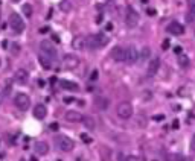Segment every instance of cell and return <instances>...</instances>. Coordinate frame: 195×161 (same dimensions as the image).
Segmentation results:
<instances>
[{"instance_id": "obj_17", "label": "cell", "mask_w": 195, "mask_h": 161, "mask_svg": "<svg viewBox=\"0 0 195 161\" xmlns=\"http://www.w3.org/2000/svg\"><path fill=\"white\" fill-rule=\"evenodd\" d=\"M46 114H47V109H46L44 105H41V104L35 105V108H34V116H35L38 120H43V119L46 117Z\"/></svg>"}, {"instance_id": "obj_11", "label": "cell", "mask_w": 195, "mask_h": 161, "mask_svg": "<svg viewBox=\"0 0 195 161\" xmlns=\"http://www.w3.org/2000/svg\"><path fill=\"white\" fill-rule=\"evenodd\" d=\"M168 32L169 34H172V35H181V34H184V26L183 24H180L178 21H171L169 24H168Z\"/></svg>"}, {"instance_id": "obj_12", "label": "cell", "mask_w": 195, "mask_h": 161, "mask_svg": "<svg viewBox=\"0 0 195 161\" xmlns=\"http://www.w3.org/2000/svg\"><path fill=\"white\" fill-rule=\"evenodd\" d=\"M159 67H160V59L159 58H153V59L149 61V64H148L146 74H148V76H154V74H157Z\"/></svg>"}, {"instance_id": "obj_48", "label": "cell", "mask_w": 195, "mask_h": 161, "mask_svg": "<svg viewBox=\"0 0 195 161\" xmlns=\"http://www.w3.org/2000/svg\"><path fill=\"white\" fill-rule=\"evenodd\" d=\"M0 104H2V94H0Z\"/></svg>"}, {"instance_id": "obj_25", "label": "cell", "mask_w": 195, "mask_h": 161, "mask_svg": "<svg viewBox=\"0 0 195 161\" xmlns=\"http://www.w3.org/2000/svg\"><path fill=\"white\" fill-rule=\"evenodd\" d=\"M166 160L168 161H184L186 158L178 155V154H171V155H166Z\"/></svg>"}, {"instance_id": "obj_7", "label": "cell", "mask_w": 195, "mask_h": 161, "mask_svg": "<svg viewBox=\"0 0 195 161\" xmlns=\"http://www.w3.org/2000/svg\"><path fill=\"white\" fill-rule=\"evenodd\" d=\"M79 66V58L75 55H64L63 58V67L66 70H75Z\"/></svg>"}, {"instance_id": "obj_3", "label": "cell", "mask_w": 195, "mask_h": 161, "mask_svg": "<svg viewBox=\"0 0 195 161\" xmlns=\"http://www.w3.org/2000/svg\"><path fill=\"white\" fill-rule=\"evenodd\" d=\"M55 144L63 152H70L72 149H73V146H75L73 140H72L70 137H67V135H56L55 137Z\"/></svg>"}, {"instance_id": "obj_47", "label": "cell", "mask_w": 195, "mask_h": 161, "mask_svg": "<svg viewBox=\"0 0 195 161\" xmlns=\"http://www.w3.org/2000/svg\"><path fill=\"white\" fill-rule=\"evenodd\" d=\"M12 2H14V3H17V2H20V0H12Z\"/></svg>"}, {"instance_id": "obj_23", "label": "cell", "mask_w": 195, "mask_h": 161, "mask_svg": "<svg viewBox=\"0 0 195 161\" xmlns=\"http://www.w3.org/2000/svg\"><path fill=\"white\" fill-rule=\"evenodd\" d=\"M178 64L183 67V69H186V67H189V58L186 56V55H178Z\"/></svg>"}, {"instance_id": "obj_39", "label": "cell", "mask_w": 195, "mask_h": 161, "mask_svg": "<svg viewBox=\"0 0 195 161\" xmlns=\"http://www.w3.org/2000/svg\"><path fill=\"white\" fill-rule=\"evenodd\" d=\"M64 102L66 104H72V102H75V97H64Z\"/></svg>"}, {"instance_id": "obj_40", "label": "cell", "mask_w": 195, "mask_h": 161, "mask_svg": "<svg viewBox=\"0 0 195 161\" xmlns=\"http://www.w3.org/2000/svg\"><path fill=\"white\" fill-rule=\"evenodd\" d=\"M111 29H113V23H107L105 31H111Z\"/></svg>"}, {"instance_id": "obj_43", "label": "cell", "mask_w": 195, "mask_h": 161, "mask_svg": "<svg viewBox=\"0 0 195 161\" xmlns=\"http://www.w3.org/2000/svg\"><path fill=\"white\" fill-rule=\"evenodd\" d=\"M52 40L55 41V43H60V38H58L56 35H53V36H52Z\"/></svg>"}, {"instance_id": "obj_2", "label": "cell", "mask_w": 195, "mask_h": 161, "mask_svg": "<svg viewBox=\"0 0 195 161\" xmlns=\"http://www.w3.org/2000/svg\"><path fill=\"white\" fill-rule=\"evenodd\" d=\"M9 26H11L12 32H16V34H21L24 31V21L17 12L9 14Z\"/></svg>"}, {"instance_id": "obj_18", "label": "cell", "mask_w": 195, "mask_h": 161, "mask_svg": "<svg viewBox=\"0 0 195 161\" xmlns=\"http://www.w3.org/2000/svg\"><path fill=\"white\" fill-rule=\"evenodd\" d=\"M60 85H61V88L64 90H70V91H78V84H75V82H72V81H67V79H61L60 81Z\"/></svg>"}, {"instance_id": "obj_5", "label": "cell", "mask_w": 195, "mask_h": 161, "mask_svg": "<svg viewBox=\"0 0 195 161\" xmlns=\"http://www.w3.org/2000/svg\"><path fill=\"white\" fill-rule=\"evenodd\" d=\"M14 105L20 109V111H28L31 107V97L24 93H17L14 97Z\"/></svg>"}, {"instance_id": "obj_16", "label": "cell", "mask_w": 195, "mask_h": 161, "mask_svg": "<svg viewBox=\"0 0 195 161\" xmlns=\"http://www.w3.org/2000/svg\"><path fill=\"white\" fill-rule=\"evenodd\" d=\"M34 149H35V154H38V155H47V152H49V144L46 143V142H37Z\"/></svg>"}, {"instance_id": "obj_41", "label": "cell", "mask_w": 195, "mask_h": 161, "mask_svg": "<svg viewBox=\"0 0 195 161\" xmlns=\"http://www.w3.org/2000/svg\"><path fill=\"white\" fill-rule=\"evenodd\" d=\"M174 52H175V53H178V55H181V47H180V46H177V47L174 49Z\"/></svg>"}, {"instance_id": "obj_13", "label": "cell", "mask_w": 195, "mask_h": 161, "mask_svg": "<svg viewBox=\"0 0 195 161\" xmlns=\"http://www.w3.org/2000/svg\"><path fill=\"white\" fill-rule=\"evenodd\" d=\"M14 79L17 81L18 84H26L29 81V73L24 69H18L17 72H16V74H14Z\"/></svg>"}, {"instance_id": "obj_4", "label": "cell", "mask_w": 195, "mask_h": 161, "mask_svg": "<svg viewBox=\"0 0 195 161\" xmlns=\"http://www.w3.org/2000/svg\"><path fill=\"white\" fill-rule=\"evenodd\" d=\"M40 53L44 55V56H47V58H51L52 61L56 59V49H55V46H53L51 41H47V40H44V41H41L40 43Z\"/></svg>"}, {"instance_id": "obj_35", "label": "cell", "mask_w": 195, "mask_h": 161, "mask_svg": "<svg viewBox=\"0 0 195 161\" xmlns=\"http://www.w3.org/2000/svg\"><path fill=\"white\" fill-rule=\"evenodd\" d=\"M49 128H51L52 131H58V129H60V125H58L56 122H53V123H51V126H49Z\"/></svg>"}, {"instance_id": "obj_33", "label": "cell", "mask_w": 195, "mask_h": 161, "mask_svg": "<svg viewBox=\"0 0 195 161\" xmlns=\"http://www.w3.org/2000/svg\"><path fill=\"white\" fill-rule=\"evenodd\" d=\"M162 49H163V50H168V49H169V40H165V41H163Z\"/></svg>"}, {"instance_id": "obj_6", "label": "cell", "mask_w": 195, "mask_h": 161, "mask_svg": "<svg viewBox=\"0 0 195 161\" xmlns=\"http://www.w3.org/2000/svg\"><path fill=\"white\" fill-rule=\"evenodd\" d=\"M116 112H117V116H119L121 119L128 120V119L133 116V107H131L130 102H121V104L117 105V108H116Z\"/></svg>"}, {"instance_id": "obj_42", "label": "cell", "mask_w": 195, "mask_h": 161, "mask_svg": "<svg viewBox=\"0 0 195 161\" xmlns=\"http://www.w3.org/2000/svg\"><path fill=\"white\" fill-rule=\"evenodd\" d=\"M2 47H3V49H8V41H6V40L2 43Z\"/></svg>"}, {"instance_id": "obj_46", "label": "cell", "mask_w": 195, "mask_h": 161, "mask_svg": "<svg viewBox=\"0 0 195 161\" xmlns=\"http://www.w3.org/2000/svg\"><path fill=\"white\" fill-rule=\"evenodd\" d=\"M140 2H142V3H146V2H148V0H140Z\"/></svg>"}, {"instance_id": "obj_45", "label": "cell", "mask_w": 195, "mask_h": 161, "mask_svg": "<svg viewBox=\"0 0 195 161\" xmlns=\"http://www.w3.org/2000/svg\"><path fill=\"white\" fill-rule=\"evenodd\" d=\"M29 161H38V160H37V157H31V160Z\"/></svg>"}, {"instance_id": "obj_36", "label": "cell", "mask_w": 195, "mask_h": 161, "mask_svg": "<svg viewBox=\"0 0 195 161\" xmlns=\"http://www.w3.org/2000/svg\"><path fill=\"white\" fill-rule=\"evenodd\" d=\"M124 161H139L136 157H133V155H130V157H125Z\"/></svg>"}, {"instance_id": "obj_9", "label": "cell", "mask_w": 195, "mask_h": 161, "mask_svg": "<svg viewBox=\"0 0 195 161\" xmlns=\"http://www.w3.org/2000/svg\"><path fill=\"white\" fill-rule=\"evenodd\" d=\"M125 23H126L128 28H134V26H137V23H139V14H137L133 8H128V9H126Z\"/></svg>"}, {"instance_id": "obj_26", "label": "cell", "mask_w": 195, "mask_h": 161, "mask_svg": "<svg viewBox=\"0 0 195 161\" xmlns=\"http://www.w3.org/2000/svg\"><path fill=\"white\" fill-rule=\"evenodd\" d=\"M21 9H23V14H24V17H31V15H32V6H31V5H28V3H26V5H24Z\"/></svg>"}, {"instance_id": "obj_24", "label": "cell", "mask_w": 195, "mask_h": 161, "mask_svg": "<svg viewBox=\"0 0 195 161\" xmlns=\"http://www.w3.org/2000/svg\"><path fill=\"white\" fill-rule=\"evenodd\" d=\"M60 8H61L64 12H69V11L72 9V3L69 2V0H63V2L60 3Z\"/></svg>"}, {"instance_id": "obj_37", "label": "cell", "mask_w": 195, "mask_h": 161, "mask_svg": "<svg viewBox=\"0 0 195 161\" xmlns=\"http://www.w3.org/2000/svg\"><path fill=\"white\" fill-rule=\"evenodd\" d=\"M47 32H51L47 26H44V28H41V29H40V34H47Z\"/></svg>"}, {"instance_id": "obj_21", "label": "cell", "mask_w": 195, "mask_h": 161, "mask_svg": "<svg viewBox=\"0 0 195 161\" xmlns=\"http://www.w3.org/2000/svg\"><path fill=\"white\" fill-rule=\"evenodd\" d=\"M72 47L76 49V50H82L86 46H84V36H76L73 41H72Z\"/></svg>"}, {"instance_id": "obj_29", "label": "cell", "mask_w": 195, "mask_h": 161, "mask_svg": "<svg viewBox=\"0 0 195 161\" xmlns=\"http://www.w3.org/2000/svg\"><path fill=\"white\" fill-rule=\"evenodd\" d=\"M11 52H12V55H17L18 52H20V46H18L17 43H12V46H11Z\"/></svg>"}, {"instance_id": "obj_15", "label": "cell", "mask_w": 195, "mask_h": 161, "mask_svg": "<svg viewBox=\"0 0 195 161\" xmlns=\"http://www.w3.org/2000/svg\"><path fill=\"white\" fill-rule=\"evenodd\" d=\"M137 58H139V53H137L136 47H133V46H128V47H126V62L133 64L134 61H137Z\"/></svg>"}, {"instance_id": "obj_32", "label": "cell", "mask_w": 195, "mask_h": 161, "mask_svg": "<svg viewBox=\"0 0 195 161\" xmlns=\"http://www.w3.org/2000/svg\"><path fill=\"white\" fill-rule=\"evenodd\" d=\"M153 119H154L156 122H163V120H165V116H163V114H156Z\"/></svg>"}, {"instance_id": "obj_44", "label": "cell", "mask_w": 195, "mask_h": 161, "mask_svg": "<svg viewBox=\"0 0 195 161\" xmlns=\"http://www.w3.org/2000/svg\"><path fill=\"white\" fill-rule=\"evenodd\" d=\"M148 14H149V15H154L156 11H154V9H148Z\"/></svg>"}, {"instance_id": "obj_38", "label": "cell", "mask_w": 195, "mask_h": 161, "mask_svg": "<svg viewBox=\"0 0 195 161\" xmlns=\"http://www.w3.org/2000/svg\"><path fill=\"white\" fill-rule=\"evenodd\" d=\"M191 149H192V150H195V134L192 135V140H191Z\"/></svg>"}, {"instance_id": "obj_10", "label": "cell", "mask_w": 195, "mask_h": 161, "mask_svg": "<svg viewBox=\"0 0 195 161\" xmlns=\"http://www.w3.org/2000/svg\"><path fill=\"white\" fill-rule=\"evenodd\" d=\"M64 117H66V120H67L69 123H79V122H82V119H84V116H82L81 112L75 111V109H69Z\"/></svg>"}, {"instance_id": "obj_1", "label": "cell", "mask_w": 195, "mask_h": 161, "mask_svg": "<svg viewBox=\"0 0 195 161\" xmlns=\"http://www.w3.org/2000/svg\"><path fill=\"white\" fill-rule=\"evenodd\" d=\"M108 43V38L104 34H95V35H87L84 36V46L87 49H101Z\"/></svg>"}, {"instance_id": "obj_14", "label": "cell", "mask_w": 195, "mask_h": 161, "mask_svg": "<svg viewBox=\"0 0 195 161\" xmlns=\"http://www.w3.org/2000/svg\"><path fill=\"white\" fill-rule=\"evenodd\" d=\"M110 105V100L104 97V96H96L95 97V107L98 108V109H101V111H105L107 108Z\"/></svg>"}, {"instance_id": "obj_30", "label": "cell", "mask_w": 195, "mask_h": 161, "mask_svg": "<svg viewBox=\"0 0 195 161\" xmlns=\"http://www.w3.org/2000/svg\"><path fill=\"white\" fill-rule=\"evenodd\" d=\"M149 53H151V49H149V47H143V50H142V59L148 58V56H149Z\"/></svg>"}, {"instance_id": "obj_27", "label": "cell", "mask_w": 195, "mask_h": 161, "mask_svg": "<svg viewBox=\"0 0 195 161\" xmlns=\"http://www.w3.org/2000/svg\"><path fill=\"white\" fill-rule=\"evenodd\" d=\"M81 140H82L86 144H90L91 142H93V140H91V137H90V135H87V134H81Z\"/></svg>"}, {"instance_id": "obj_31", "label": "cell", "mask_w": 195, "mask_h": 161, "mask_svg": "<svg viewBox=\"0 0 195 161\" xmlns=\"http://www.w3.org/2000/svg\"><path fill=\"white\" fill-rule=\"evenodd\" d=\"M189 18H192L191 21H194V20H195V5H192V6H191V11H189Z\"/></svg>"}, {"instance_id": "obj_20", "label": "cell", "mask_w": 195, "mask_h": 161, "mask_svg": "<svg viewBox=\"0 0 195 161\" xmlns=\"http://www.w3.org/2000/svg\"><path fill=\"white\" fill-rule=\"evenodd\" d=\"M82 125L86 126V129L93 131V129L96 128V122H95L93 117H90V116H84V119H82Z\"/></svg>"}, {"instance_id": "obj_34", "label": "cell", "mask_w": 195, "mask_h": 161, "mask_svg": "<svg viewBox=\"0 0 195 161\" xmlns=\"http://www.w3.org/2000/svg\"><path fill=\"white\" fill-rule=\"evenodd\" d=\"M178 128H180V122H178L177 119H174V120H172V129L175 131V129H178Z\"/></svg>"}, {"instance_id": "obj_28", "label": "cell", "mask_w": 195, "mask_h": 161, "mask_svg": "<svg viewBox=\"0 0 195 161\" xmlns=\"http://www.w3.org/2000/svg\"><path fill=\"white\" fill-rule=\"evenodd\" d=\"M98 78H99V72H98V70H93L91 74H90V81H91V82H96Z\"/></svg>"}, {"instance_id": "obj_8", "label": "cell", "mask_w": 195, "mask_h": 161, "mask_svg": "<svg viewBox=\"0 0 195 161\" xmlns=\"http://www.w3.org/2000/svg\"><path fill=\"white\" fill-rule=\"evenodd\" d=\"M111 58L117 62H126V47H122V46H116L111 49Z\"/></svg>"}, {"instance_id": "obj_50", "label": "cell", "mask_w": 195, "mask_h": 161, "mask_svg": "<svg viewBox=\"0 0 195 161\" xmlns=\"http://www.w3.org/2000/svg\"><path fill=\"white\" fill-rule=\"evenodd\" d=\"M0 17H2V12H0Z\"/></svg>"}, {"instance_id": "obj_22", "label": "cell", "mask_w": 195, "mask_h": 161, "mask_svg": "<svg viewBox=\"0 0 195 161\" xmlns=\"http://www.w3.org/2000/svg\"><path fill=\"white\" fill-rule=\"evenodd\" d=\"M110 157H111L110 149L105 147V146H102L101 147V158H102V161H110Z\"/></svg>"}, {"instance_id": "obj_19", "label": "cell", "mask_w": 195, "mask_h": 161, "mask_svg": "<svg viewBox=\"0 0 195 161\" xmlns=\"http://www.w3.org/2000/svg\"><path fill=\"white\" fill-rule=\"evenodd\" d=\"M38 61H40V64L46 69V70H49V69H52V64L53 61L51 59V58H47V56H44V55L40 53V56H38Z\"/></svg>"}, {"instance_id": "obj_49", "label": "cell", "mask_w": 195, "mask_h": 161, "mask_svg": "<svg viewBox=\"0 0 195 161\" xmlns=\"http://www.w3.org/2000/svg\"><path fill=\"white\" fill-rule=\"evenodd\" d=\"M0 66H2V61H0Z\"/></svg>"}]
</instances>
